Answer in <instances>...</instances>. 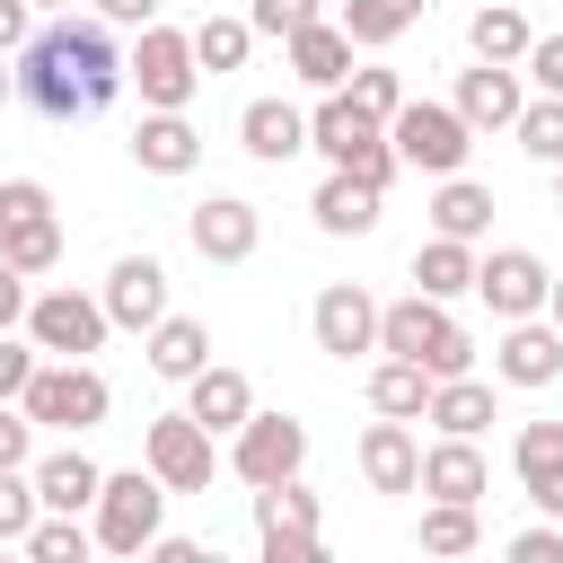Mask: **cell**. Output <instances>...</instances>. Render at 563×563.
Listing matches in <instances>:
<instances>
[{"label": "cell", "mask_w": 563, "mask_h": 563, "mask_svg": "<svg viewBox=\"0 0 563 563\" xmlns=\"http://www.w3.org/2000/svg\"><path fill=\"white\" fill-rule=\"evenodd\" d=\"M431 387H440V378H431L422 361H405V352H387V361L369 369V405L396 413V422H422V413H431Z\"/></svg>", "instance_id": "cell-26"}, {"label": "cell", "mask_w": 563, "mask_h": 563, "mask_svg": "<svg viewBox=\"0 0 563 563\" xmlns=\"http://www.w3.org/2000/svg\"><path fill=\"white\" fill-rule=\"evenodd\" d=\"M466 44H475V62H528V18L519 9H475L466 18Z\"/></svg>", "instance_id": "cell-32"}, {"label": "cell", "mask_w": 563, "mask_h": 563, "mask_svg": "<svg viewBox=\"0 0 563 563\" xmlns=\"http://www.w3.org/2000/svg\"><path fill=\"white\" fill-rule=\"evenodd\" d=\"M343 88H352V97H361V106H369V114H378V123H387V114H396V106H405V79H396V70H352V79H343Z\"/></svg>", "instance_id": "cell-41"}, {"label": "cell", "mask_w": 563, "mask_h": 563, "mask_svg": "<svg viewBox=\"0 0 563 563\" xmlns=\"http://www.w3.org/2000/svg\"><path fill=\"white\" fill-rule=\"evenodd\" d=\"M18 405H26L35 422H53V431H97L114 396H106V378H97L88 361H44V369L26 378V396H18Z\"/></svg>", "instance_id": "cell-6"}, {"label": "cell", "mask_w": 563, "mask_h": 563, "mask_svg": "<svg viewBox=\"0 0 563 563\" xmlns=\"http://www.w3.org/2000/svg\"><path fill=\"white\" fill-rule=\"evenodd\" d=\"M290 70H299L308 88H343V79H352V35H343V18H334V26L308 18V26L290 35Z\"/></svg>", "instance_id": "cell-25"}, {"label": "cell", "mask_w": 563, "mask_h": 563, "mask_svg": "<svg viewBox=\"0 0 563 563\" xmlns=\"http://www.w3.org/2000/svg\"><path fill=\"white\" fill-rule=\"evenodd\" d=\"M484 449L475 440H457V431H440V449H422V493L431 501H484Z\"/></svg>", "instance_id": "cell-24"}, {"label": "cell", "mask_w": 563, "mask_h": 563, "mask_svg": "<svg viewBox=\"0 0 563 563\" xmlns=\"http://www.w3.org/2000/svg\"><path fill=\"white\" fill-rule=\"evenodd\" d=\"M422 422H440V431L475 440V431L493 422V387H484L475 369H466V378H440V387H431V413H422Z\"/></svg>", "instance_id": "cell-29"}, {"label": "cell", "mask_w": 563, "mask_h": 563, "mask_svg": "<svg viewBox=\"0 0 563 563\" xmlns=\"http://www.w3.org/2000/svg\"><path fill=\"white\" fill-rule=\"evenodd\" d=\"M35 369H44V361H35V334H26V343H18V334H0V405H18Z\"/></svg>", "instance_id": "cell-40"}, {"label": "cell", "mask_w": 563, "mask_h": 563, "mask_svg": "<svg viewBox=\"0 0 563 563\" xmlns=\"http://www.w3.org/2000/svg\"><path fill=\"white\" fill-rule=\"evenodd\" d=\"M510 132H519V150H528V158H545V167H563V97H528Z\"/></svg>", "instance_id": "cell-36"}, {"label": "cell", "mask_w": 563, "mask_h": 563, "mask_svg": "<svg viewBox=\"0 0 563 563\" xmlns=\"http://www.w3.org/2000/svg\"><path fill=\"white\" fill-rule=\"evenodd\" d=\"M106 317L132 325V334L158 325V317H167V264H158V255H123V264L106 273Z\"/></svg>", "instance_id": "cell-16"}, {"label": "cell", "mask_w": 563, "mask_h": 563, "mask_svg": "<svg viewBox=\"0 0 563 563\" xmlns=\"http://www.w3.org/2000/svg\"><path fill=\"white\" fill-rule=\"evenodd\" d=\"M510 554H519V563H563V528H519Z\"/></svg>", "instance_id": "cell-46"}, {"label": "cell", "mask_w": 563, "mask_h": 563, "mask_svg": "<svg viewBox=\"0 0 563 563\" xmlns=\"http://www.w3.org/2000/svg\"><path fill=\"white\" fill-rule=\"evenodd\" d=\"M308 18H317V0H255V18H246V26H255V35H282V44H290V35L308 26Z\"/></svg>", "instance_id": "cell-42"}, {"label": "cell", "mask_w": 563, "mask_h": 563, "mask_svg": "<svg viewBox=\"0 0 563 563\" xmlns=\"http://www.w3.org/2000/svg\"><path fill=\"white\" fill-rule=\"evenodd\" d=\"M26 554H35V563H79V554H88V528H79V510H53V519H35V528H26Z\"/></svg>", "instance_id": "cell-37"}, {"label": "cell", "mask_w": 563, "mask_h": 563, "mask_svg": "<svg viewBox=\"0 0 563 563\" xmlns=\"http://www.w3.org/2000/svg\"><path fill=\"white\" fill-rule=\"evenodd\" d=\"M545 290H554V273H545L528 246H493V255H475V299H484L501 325H510V317H537Z\"/></svg>", "instance_id": "cell-11"}, {"label": "cell", "mask_w": 563, "mask_h": 563, "mask_svg": "<svg viewBox=\"0 0 563 563\" xmlns=\"http://www.w3.org/2000/svg\"><path fill=\"white\" fill-rule=\"evenodd\" d=\"M422 18V0H343V35L352 44H396Z\"/></svg>", "instance_id": "cell-34"}, {"label": "cell", "mask_w": 563, "mask_h": 563, "mask_svg": "<svg viewBox=\"0 0 563 563\" xmlns=\"http://www.w3.org/2000/svg\"><path fill=\"white\" fill-rule=\"evenodd\" d=\"M413 290H431V299H457V290H475V246L431 229V246H413Z\"/></svg>", "instance_id": "cell-28"}, {"label": "cell", "mask_w": 563, "mask_h": 563, "mask_svg": "<svg viewBox=\"0 0 563 563\" xmlns=\"http://www.w3.org/2000/svg\"><path fill=\"white\" fill-rule=\"evenodd\" d=\"M361 475H369V493H422V449L396 413H378L361 431Z\"/></svg>", "instance_id": "cell-18"}, {"label": "cell", "mask_w": 563, "mask_h": 563, "mask_svg": "<svg viewBox=\"0 0 563 563\" xmlns=\"http://www.w3.org/2000/svg\"><path fill=\"white\" fill-rule=\"evenodd\" d=\"M106 26H158V0H97Z\"/></svg>", "instance_id": "cell-49"}, {"label": "cell", "mask_w": 563, "mask_h": 563, "mask_svg": "<svg viewBox=\"0 0 563 563\" xmlns=\"http://www.w3.org/2000/svg\"><path fill=\"white\" fill-rule=\"evenodd\" d=\"M132 158H141L150 176H185V167L202 158V141H194L185 106H150V114H141V132H132Z\"/></svg>", "instance_id": "cell-21"}, {"label": "cell", "mask_w": 563, "mask_h": 563, "mask_svg": "<svg viewBox=\"0 0 563 563\" xmlns=\"http://www.w3.org/2000/svg\"><path fill=\"white\" fill-rule=\"evenodd\" d=\"M35 475L26 466H0V545H26V528H35Z\"/></svg>", "instance_id": "cell-38"}, {"label": "cell", "mask_w": 563, "mask_h": 563, "mask_svg": "<svg viewBox=\"0 0 563 563\" xmlns=\"http://www.w3.org/2000/svg\"><path fill=\"white\" fill-rule=\"evenodd\" d=\"M246 44H255V26H246V18H202V26H194V62H202L211 79H220V70H238V62H246Z\"/></svg>", "instance_id": "cell-35"}, {"label": "cell", "mask_w": 563, "mask_h": 563, "mask_svg": "<svg viewBox=\"0 0 563 563\" xmlns=\"http://www.w3.org/2000/svg\"><path fill=\"white\" fill-rule=\"evenodd\" d=\"M229 466H238V484H290L308 466V422L299 413H246Z\"/></svg>", "instance_id": "cell-8"}, {"label": "cell", "mask_w": 563, "mask_h": 563, "mask_svg": "<svg viewBox=\"0 0 563 563\" xmlns=\"http://www.w3.org/2000/svg\"><path fill=\"white\" fill-rule=\"evenodd\" d=\"M141 457H150V475L167 493H211V431L194 413H158L150 440H141Z\"/></svg>", "instance_id": "cell-12"}, {"label": "cell", "mask_w": 563, "mask_h": 563, "mask_svg": "<svg viewBox=\"0 0 563 563\" xmlns=\"http://www.w3.org/2000/svg\"><path fill=\"white\" fill-rule=\"evenodd\" d=\"M26 457H35V413H26V405H18V413L0 405V466H26Z\"/></svg>", "instance_id": "cell-44"}, {"label": "cell", "mask_w": 563, "mask_h": 563, "mask_svg": "<svg viewBox=\"0 0 563 563\" xmlns=\"http://www.w3.org/2000/svg\"><path fill=\"white\" fill-rule=\"evenodd\" d=\"M431 229L475 246V238L493 229V185H475V176H440V194H431Z\"/></svg>", "instance_id": "cell-27"}, {"label": "cell", "mask_w": 563, "mask_h": 563, "mask_svg": "<svg viewBox=\"0 0 563 563\" xmlns=\"http://www.w3.org/2000/svg\"><path fill=\"white\" fill-rule=\"evenodd\" d=\"M132 62L114 53L106 18H62V26H35L18 44V106L44 114V123H88L123 97Z\"/></svg>", "instance_id": "cell-1"}, {"label": "cell", "mask_w": 563, "mask_h": 563, "mask_svg": "<svg viewBox=\"0 0 563 563\" xmlns=\"http://www.w3.org/2000/svg\"><path fill=\"white\" fill-rule=\"evenodd\" d=\"M528 501H537V510H554V519H563V466H554V475H537V484H528Z\"/></svg>", "instance_id": "cell-50"}, {"label": "cell", "mask_w": 563, "mask_h": 563, "mask_svg": "<svg viewBox=\"0 0 563 563\" xmlns=\"http://www.w3.org/2000/svg\"><path fill=\"white\" fill-rule=\"evenodd\" d=\"M308 211H317V229H325V238H369V229H378V185H369V176H352V167H334V176L317 185V202H308Z\"/></svg>", "instance_id": "cell-22"}, {"label": "cell", "mask_w": 563, "mask_h": 563, "mask_svg": "<svg viewBox=\"0 0 563 563\" xmlns=\"http://www.w3.org/2000/svg\"><path fill=\"white\" fill-rule=\"evenodd\" d=\"M194 79H202L194 35H176V26H141V53H132V88H141V106H185Z\"/></svg>", "instance_id": "cell-13"}, {"label": "cell", "mask_w": 563, "mask_h": 563, "mask_svg": "<svg viewBox=\"0 0 563 563\" xmlns=\"http://www.w3.org/2000/svg\"><path fill=\"white\" fill-rule=\"evenodd\" d=\"M255 537H264V563H317V493L290 475V484H255Z\"/></svg>", "instance_id": "cell-9"}, {"label": "cell", "mask_w": 563, "mask_h": 563, "mask_svg": "<svg viewBox=\"0 0 563 563\" xmlns=\"http://www.w3.org/2000/svg\"><path fill=\"white\" fill-rule=\"evenodd\" d=\"M519 484H537V475H554L563 466V422H519Z\"/></svg>", "instance_id": "cell-39"}, {"label": "cell", "mask_w": 563, "mask_h": 563, "mask_svg": "<svg viewBox=\"0 0 563 563\" xmlns=\"http://www.w3.org/2000/svg\"><path fill=\"white\" fill-rule=\"evenodd\" d=\"M9 325H26V273L0 255V334H9Z\"/></svg>", "instance_id": "cell-47"}, {"label": "cell", "mask_w": 563, "mask_h": 563, "mask_svg": "<svg viewBox=\"0 0 563 563\" xmlns=\"http://www.w3.org/2000/svg\"><path fill=\"white\" fill-rule=\"evenodd\" d=\"M308 325H317V352H334V361L378 352V299H369L361 282H325L317 308H308Z\"/></svg>", "instance_id": "cell-14"}, {"label": "cell", "mask_w": 563, "mask_h": 563, "mask_svg": "<svg viewBox=\"0 0 563 563\" xmlns=\"http://www.w3.org/2000/svg\"><path fill=\"white\" fill-rule=\"evenodd\" d=\"M35 35V0H0V53H18Z\"/></svg>", "instance_id": "cell-48"}, {"label": "cell", "mask_w": 563, "mask_h": 563, "mask_svg": "<svg viewBox=\"0 0 563 563\" xmlns=\"http://www.w3.org/2000/svg\"><path fill=\"white\" fill-rule=\"evenodd\" d=\"M238 141H246V158L282 167V158H299V150H308V114H299L290 97H255V106L238 114Z\"/></svg>", "instance_id": "cell-20"}, {"label": "cell", "mask_w": 563, "mask_h": 563, "mask_svg": "<svg viewBox=\"0 0 563 563\" xmlns=\"http://www.w3.org/2000/svg\"><path fill=\"white\" fill-rule=\"evenodd\" d=\"M97 493H106V466H97L88 449L35 457V501H44V510H97Z\"/></svg>", "instance_id": "cell-23"}, {"label": "cell", "mask_w": 563, "mask_h": 563, "mask_svg": "<svg viewBox=\"0 0 563 563\" xmlns=\"http://www.w3.org/2000/svg\"><path fill=\"white\" fill-rule=\"evenodd\" d=\"M185 413H194L211 440H220V431L238 440V422L255 413V387H246V369H220V361H202V369L185 378Z\"/></svg>", "instance_id": "cell-17"}, {"label": "cell", "mask_w": 563, "mask_h": 563, "mask_svg": "<svg viewBox=\"0 0 563 563\" xmlns=\"http://www.w3.org/2000/svg\"><path fill=\"white\" fill-rule=\"evenodd\" d=\"M35 211H53V194H44L35 176H9V185H0V229H9V220H35Z\"/></svg>", "instance_id": "cell-43"}, {"label": "cell", "mask_w": 563, "mask_h": 563, "mask_svg": "<svg viewBox=\"0 0 563 563\" xmlns=\"http://www.w3.org/2000/svg\"><path fill=\"white\" fill-rule=\"evenodd\" d=\"M202 361H211V334H202L194 317H158V325H150V369H158V378H194Z\"/></svg>", "instance_id": "cell-30"}, {"label": "cell", "mask_w": 563, "mask_h": 563, "mask_svg": "<svg viewBox=\"0 0 563 563\" xmlns=\"http://www.w3.org/2000/svg\"><path fill=\"white\" fill-rule=\"evenodd\" d=\"M0 255H9L26 282H35V273H53V264H62V220H53V211H35V220H9V229H0Z\"/></svg>", "instance_id": "cell-31"}, {"label": "cell", "mask_w": 563, "mask_h": 563, "mask_svg": "<svg viewBox=\"0 0 563 563\" xmlns=\"http://www.w3.org/2000/svg\"><path fill=\"white\" fill-rule=\"evenodd\" d=\"M26 334H35V352H53V361H88V352L114 334V317H106V299L35 290V299H26Z\"/></svg>", "instance_id": "cell-7"}, {"label": "cell", "mask_w": 563, "mask_h": 563, "mask_svg": "<svg viewBox=\"0 0 563 563\" xmlns=\"http://www.w3.org/2000/svg\"><path fill=\"white\" fill-rule=\"evenodd\" d=\"M545 317H554V325H563V273H554V290H545Z\"/></svg>", "instance_id": "cell-52"}, {"label": "cell", "mask_w": 563, "mask_h": 563, "mask_svg": "<svg viewBox=\"0 0 563 563\" xmlns=\"http://www.w3.org/2000/svg\"><path fill=\"white\" fill-rule=\"evenodd\" d=\"M150 554H158V563H194L202 545H194V537H150Z\"/></svg>", "instance_id": "cell-51"}, {"label": "cell", "mask_w": 563, "mask_h": 563, "mask_svg": "<svg viewBox=\"0 0 563 563\" xmlns=\"http://www.w3.org/2000/svg\"><path fill=\"white\" fill-rule=\"evenodd\" d=\"M35 9H70V0H35Z\"/></svg>", "instance_id": "cell-55"}, {"label": "cell", "mask_w": 563, "mask_h": 563, "mask_svg": "<svg viewBox=\"0 0 563 563\" xmlns=\"http://www.w3.org/2000/svg\"><path fill=\"white\" fill-rule=\"evenodd\" d=\"M378 352H405V361H422L431 378H466V369H475L466 325H457V317H449V299H431V290H413V299L378 308Z\"/></svg>", "instance_id": "cell-3"}, {"label": "cell", "mask_w": 563, "mask_h": 563, "mask_svg": "<svg viewBox=\"0 0 563 563\" xmlns=\"http://www.w3.org/2000/svg\"><path fill=\"white\" fill-rule=\"evenodd\" d=\"M308 150H325V167H352V176H369L378 194L396 185V141H387V123L352 97V88H325V106L308 114Z\"/></svg>", "instance_id": "cell-2"}, {"label": "cell", "mask_w": 563, "mask_h": 563, "mask_svg": "<svg viewBox=\"0 0 563 563\" xmlns=\"http://www.w3.org/2000/svg\"><path fill=\"white\" fill-rule=\"evenodd\" d=\"M519 62H475L466 79H457V114L475 123V132H510L519 123Z\"/></svg>", "instance_id": "cell-19"}, {"label": "cell", "mask_w": 563, "mask_h": 563, "mask_svg": "<svg viewBox=\"0 0 563 563\" xmlns=\"http://www.w3.org/2000/svg\"><path fill=\"white\" fill-rule=\"evenodd\" d=\"M493 369H501L510 387H554V378H563V325H554V317H545V325H537V317H510V334L493 343Z\"/></svg>", "instance_id": "cell-15"}, {"label": "cell", "mask_w": 563, "mask_h": 563, "mask_svg": "<svg viewBox=\"0 0 563 563\" xmlns=\"http://www.w3.org/2000/svg\"><path fill=\"white\" fill-rule=\"evenodd\" d=\"M554 211H563V167H554Z\"/></svg>", "instance_id": "cell-54"}, {"label": "cell", "mask_w": 563, "mask_h": 563, "mask_svg": "<svg viewBox=\"0 0 563 563\" xmlns=\"http://www.w3.org/2000/svg\"><path fill=\"white\" fill-rule=\"evenodd\" d=\"M185 238H194L202 264H246V255L264 246V211H255L246 194H211V202L185 211Z\"/></svg>", "instance_id": "cell-10"}, {"label": "cell", "mask_w": 563, "mask_h": 563, "mask_svg": "<svg viewBox=\"0 0 563 563\" xmlns=\"http://www.w3.org/2000/svg\"><path fill=\"white\" fill-rule=\"evenodd\" d=\"M387 141H396V158H405V167H422V176H457V167H466V150H475V123H466L457 106L405 97V106L387 114Z\"/></svg>", "instance_id": "cell-4"}, {"label": "cell", "mask_w": 563, "mask_h": 563, "mask_svg": "<svg viewBox=\"0 0 563 563\" xmlns=\"http://www.w3.org/2000/svg\"><path fill=\"white\" fill-rule=\"evenodd\" d=\"M158 510H167V484L150 475V457L123 466V475H106V493H97V545L106 554H141L158 537Z\"/></svg>", "instance_id": "cell-5"}, {"label": "cell", "mask_w": 563, "mask_h": 563, "mask_svg": "<svg viewBox=\"0 0 563 563\" xmlns=\"http://www.w3.org/2000/svg\"><path fill=\"white\" fill-rule=\"evenodd\" d=\"M528 79H537V97H563V35L528 44Z\"/></svg>", "instance_id": "cell-45"}, {"label": "cell", "mask_w": 563, "mask_h": 563, "mask_svg": "<svg viewBox=\"0 0 563 563\" xmlns=\"http://www.w3.org/2000/svg\"><path fill=\"white\" fill-rule=\"evenodd\" d=\"M475 545H484L475 501H431L422 510V554H475Z\"/></svg>", "instance_id": "cell-33"}, {"label": "cell", "mask_w": 563, "mask_h": 563, "mask_svg": "<svg viewBox=\"0 0 563 563\" xmlns=\"http://www.w3.org/2000/svg\"><path fill=\"white\" fill-rule=\"evenodd\" d=\"M0 62H9V53H0ZM9 97H18V70H0V106H9Z\"/></svg>", "instance_id": "cell-53"}]
</instances>
